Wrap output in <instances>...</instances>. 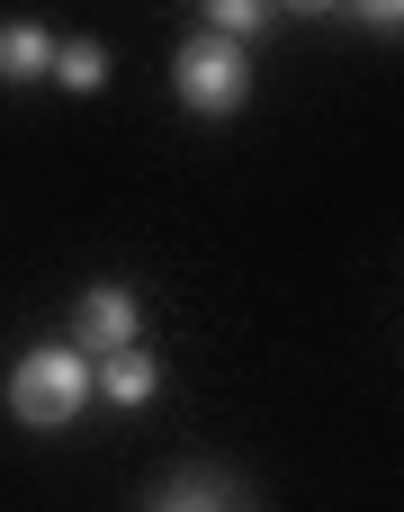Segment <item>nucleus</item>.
Segmentation results:
<instances>
[{"label":"nucleus","mask_w":404,"mask_h":512,"mask_svg":"<svg viewBox=\"0 0 404 512\" xmlns=\"http://www.w3.org/2000/svg\"><path fill=\"white\" fill-rule=\"evenodd\" d=\"M54 81H63V90H99V81H108V54H99L90 36H81V45H54Z\"/></svg>","instance_id":"423d86ee"},{"label":"nucleus","mask_w":404,"mask_h":512,"mask_svg":"<svg viewBox=\"0 0 404 512\" xmlns=\"http://www.w3.org/2000/svg\"><path fill=\"white\" fill-rule=\"evenodd\" d=\"M90 405V360L72 351V342H54V351H27L18 369H9V414L27 423V432H54V423H72Z\"/></svg>","instance_id":"f257e3e1"},{"label":"nucleus","mask_w":404,"mask_h":512,"mask_svg":"<svg viewBox=\"0 0 404 512\" xmlns=\"http://www.w3.org/2000/svg\"><path fill=\"white\" fill-rule=\"evenodd\" d=\"M99 387H108V405H153L162 369H153V351H117V360L99 369Z\"/></svg>","instance_id":"39448f33"},{"label":"nucleus","mask_w":404,"mask_h":512,"mask_svg":"<svg viewBox=\"0 0 404 512\" xmlns=\"http://www.w3.org/2000/svg\"><path fill=\"white\" fill-rule=\"evenodd\" d=\"M252 27H261V9H252V0H225V9H216V27H207V36H225V45H243V36H252Z\"/></svg>","instance_id":"0eeeda50"},{"label":"nucleus","mask_w":404,"mask_h":512,"mask_svg":"<svg viewBox=\"0 0 404 512\" xmlns=\"http://www.w3.org/2000/svg\"><path fill=\"white\" fill-rule=\"evenodd\" d=\"M72 351L90 360H117V351H144V306L126 297V288H90L81 306H72Z\"/></svg>","instance_id":"7ed1b4c3"},{"label":"nucleus","mask_w":404,"mask_h":512,"mask_svg":"<svg viewBox=\"0 0 404 512\" xmlns=\"http://www.w3.org/2000/svg\"><path fill=\"white\" fill-rule=\"evenodd\" d=\"M171 90H180L189 117H234V108L252 99V54L225 45V36H189V45L171 54Z\"/></svg>","instance_id":"f03ea898"},{"label":"nucleus","mask_w":404,"mask_h":512,"mask_svg":"<svg viewBox=\"0 0 404 512\" xmlns=\"http://www.w3.org/2000/svg\"><path fill=\"white\" fill-rule=\"evenodd\" d=\"M27 72H54V36L36 18H9L0 27V81H27Z\"/></svg>","instance_id":"20e7f679"},{"label":"nucleus","mask_w":404,"mask_h":512,"mask_svg":"<svg viewBox=\"0 0 404 512\" xmlns=\"http://www.w3.org/2000/svg\"><path fill=\"white\" fill-rule=\"evenodd\" d=\"M162 512H207V495H180V504H162Z\"/></svg>","instance_id":"6e6552de"}]
</instances>
